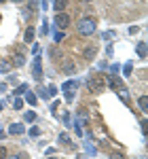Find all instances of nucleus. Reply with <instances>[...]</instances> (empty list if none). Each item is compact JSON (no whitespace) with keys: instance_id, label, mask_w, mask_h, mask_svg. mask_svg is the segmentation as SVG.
Listing matches in <instances>:
<instances>
[{"instance_id":"nucleus-31","label":"nucleus","mask_w":148,"mask_h":159,"mask_svg":"<svg viewBox=\"0 0 148 159\" xmlns=\"http://www.w3.org/2000/svg\"><path fill=\"white\" fill-rule=\"evenodd\" d=\"M45 153H47V157H49V155H53V153H55V148L49 147V148H45Z\"/></svg>"},{"instance_id":"nucleus-37","label":"nucleus","mask_w":148,"mask_h":159,"mask_svg":"<svg viewBox=\"0 0 148 159\" xmlns=\"http://www.w3.org/2000/svg\"><path fill=\"white\" fill-rule=\"evenodd\" d=\"M47 159H57V157H47Z\"/></svg>"},{"instance_id":"nucleus-23","label":"nucleus","mask_w":148,"mask_h":159,"mask_svg":"<svg viewBox=\"0 0 148 159\" xmlns=\"http://www.w3.org/2000/svg\"><path fill=\"white\" fill-rule=\"evenodd\" d=\"M40 32H42V34H45V36H47V34H49V21H47V19H45V21H42V30H40Z\"/></svg>"},{"instance_id":"nucleus-21","label":"nucleus","mask_w":148,"mask_h":159,"mask_svg":"<svg viewBox=\"0 0 148 159\" xmlns=\"http://www.w3.org/2000/svg\"><path fill=\"white\" fill-rule=\"evenodd\" d=\"M131 70H133V66H131V61H129V64H125L123 74H125V76H129V74H131Z\"/></svg>"},{"instance_id":"nucleus-18","label":"nucleus","mask_w":148,"mask_h":159,"mask_svg":"<svg viewBox=\"0 0 148 159\" xmlns=\"http://www.w3.org/2000/svg\"><path fill=\"white\" fill-rule=\"evenodd\" d=\"M13 106H15V108L19 110V108H21V106H24V100L19 98V96H13Z\"/></svg>"},{"instance_id":"nucleus-24","label":"nucleus","mask_w":148,"mask_h":159,"mask_svg":"<svg viewBox=\"0 0 148 159\" xmlns=\"http://www.w3.org/2000/svg\"><path fill=\"white\" fill-rule=\"evenodd\" d=\"M140 125H142V132H144V134H148V123H146V119H142V121H140Z\"/></svg>"},{"instance_id":"nucleus-34","label":"nucleus","mask_w":148,"mask_h":159,"mask_svg":"<svg viewBox=\"0 0 148 159\" xmlns=\"http://www.w3.org/2000/svg\"><path fill=\"white\" fill-rule=\"evenodd\" d=\"M9 159H24L21 155H13V157H9Z\"/></svg>"},{"instance_id":"nucleus-1","label":"nucleus","mask_w":148,"mask_h":159,"mask_svg":"<svg viewBox=\"0 0 148 159\" xmlns=\"http://www.w3.org/2000/svg\"><path fill=\"white\" fill-rule=\"evenodd\" d=\"M95 19H91V17H85V19H81L78 21V34H83V36H89V34H93L95 32Z\"/></svg>"},{"instance_id":"nucleus-4","label":"nucleus","mask_w":148,"mask_h":159,"mask_svg":"<svg viewBox=\"0 0 148 159\" xmlns=\"http://www.w3.org/2000/svg\"><path fill=\"white\" fill-rule=\"evenodd\" d=\"M55 25H57L59 30H68V25H70V15L57 13V15H55Z\"/></svg>"},{"instance_id":"nucleus-22","label":"nucleus","mask_w":148,"mask_h":159,"mask_svg":"<svg viewBox=\"0 0 148 159\" xmlns=\"http://www.w3.org/2000/svg\"><path fill=\"white\" fill-rule=\"evenodd\" d=\"M38 96H40V98H47V96H51V93H49L47 87H40V89H38Z\"/></svg>"},{"instance_id":"nucleus-41","label":"nucleus","mask_w":148,"mask_h":159,"mask_svg":"<svg viewBox=\"0 0 148 159\" xmlns=\"http://www.w3.org/2000/svg\"><path fill=\"white\" fill-rule=\"evenodd\" d=\"M87 2H91V0H87Z\"/></svg>"},{"instance_id":"nucleus-29","label":"nucleus","mask_w":148,"mask_h":159,"mask_svg":"<svg viewBox=\"0 0 148 159\" xmlns=\"http://www.w3.org/2000/svg\"><path fill=\"white\" fill-rule=\"evenodd\" d=\"M63 72H74V66L70 64V66H63Z\"/></svg>"},{"instance_id":"nucleus-35","label":"nucleus","mask_w":148,"mask_h":159,"mask_svg":"<svg viewBox=\"0 0 148 159\" xmlns=\"http://www.w3.org/2000/svg\"><path fill=\"white\" fill-rule=\"evenodd\" d=\"M13 2H24V0H13Z\"/></svg>"},{"instance_id":"nucleus-30","label":"nucleus","mask_w":148,"mask_h":159,"mask_svg":"<svg viewBox=\"0 0 148 159\" xmlns=\"http://www.w3.org/2000/svg\"><path fill=\"white\" fill-rule=\"evenodd\" d=\"M137 30H140V28H136V25H131V28H129V34H137Z\"/></svg>"},{"instance_id":"nucleus-7","label":"nucleus","mask_w":148,"mask_h":159,"mask_svg":"<svg viewBox=\"0 0 148 159\" xmlns=\"http://www.w3.org/2000/svg\"><path fill=\"white\" fill-rule=\"evenodd\" d=\"M104 81H108V85H110L112 89H114V91H116V89H119V87L123 85V81H121V79H119V76H106V79H104Z\"/></svg>"},{"instance_id":"nucleus-25","label":"nucleus","mask_w":148,"mask_h":159,"mask_svg":"<svg viewBox=\"0 0 148 159\" xmlns=\"http://www.w3.org/2000/svg\"><path fill=\"white\" fill-rule=\"evenodd\" d=\"M110 159H125L123 153H110Z\"/></svg>"},{"instance_id":"nucleus-3","label":"nucleus","mask_w":148,"mask_h":159,"mask_svg":"<svg viewBox=\"0 0 148 159\" xmlns=\"http://www.w3.org/2000/svg\"><path fill=\"white\" fill-rule=\"evenodd\" d=\"M87 87H89V89H91L93 93H99V91H102V89L106 87V81H104L102 76H99V79H98V76H91V79L87 81Z\"/></svg>"},{"instance_id":"nucleus-15","label":"nucleus","mask_w":148,"mask_h":159,"mask_svg":"<svg viewBox=\"0 0 148 159\" xmlns=\"http://www.w3.org/2000/svg\"><path fill=\"white\" fill-rule=\"evenodd\" d=\"M9 70H11V61L0 60V72H9Z\"/></svg>"},{"instance_id":"nucleus-9","label":"nucleus","mask_w":148,"mask_h":159,"mask_svg":"<svg viewBox=\"0 0 148 159\" xmlns=\"http://www.w3.org/2000/svg\"><path fill=\"white\" fill-rule=\"evenodd\" d=\"M116 93H119V98L123 100V102H127V100H129V89H127L125 85L119 87V89H116Z\"/></svg>"},{"instance_id":"nucleus-20","label":"nucleus","mask_w":148,"mask_h":159,"mask_svg":"<svg viewBox=\"0 0 148 159\" xmlns=\"http://www.w3.org/2000/svg\"><path fill=\"white\" fill-rule=\"evenodd\" d=\"M40 134H42V129H40V127H36V125H32V127H30V136H34V138H38Z\"/></svg>"},{"instance_id":"nucleus-6","label":"nucleus","mask_w":148,"mask_h":159,"mask_svg":"<svg viewBox=\"0 0 148 159\" xmlns=\"http://www.w3.org/2000/svg\"><path fill=\"white\" fill-rule=\"evenodd\" d=\"M25 129H24V125L21 123H11L9 125V134L11 136H19V134H24Z\"/></svg>"},{"instance_id":"nucleus-17","label":"nucleus","mask_w":148,"mask_h":159,"mask_svg":"<svg viewBox=\"0 0 148 159\" xmlns=\"http://www.w3.org/2000/svg\"><path fill=\"white\" fill-rule=\"evenodd\" d=\"M25 91H28V83H21V85L15 89V96H24Z\"/></svg>"},{"instance_id":"nucleus-33","label":"nucleus","mask_w":148,"mask_h":159,"mask_svg":"<svg viewBox=\"0 0 148 159\" xmlns=\"http://www.w3.org/2000/svg\"><path fill=\"white\" fill-rule=\"evenodd\" d=\"M42 9H45V11L49 9V0H42Z\"/></svg>"},{"instance_id":"nucleus-26","label":"nucleus","mask_w":148,"mask_h":159,"mask_svg":"<svg viewBox=\"0 0 148 159\" xmlns=\"http://www.w3.org/2000/svg\"><path fill=\"white\" fill-rule=\"evenodd\" d=\"M110 70H112V74H119V70H121V66H119V64H112V66H110Z\"/></svg>"},{"instance_id":"nucleus-5","label":"nucleus","mask_w":148,"mask_h":159,"mask_svg":"<svg viewBox=\"0 0 148 159\" xmlns=\"http://www.w3.org/2000/svg\"><path fill=\"white\" fill-rule=\"evenodd\" d=\"M32 72H34V79L36 81H40L42 79V61H40V57H34V61H32Z\"/></svg>"},{"instance_id":"nucleus-2","label":"nucleus","mask_w":148,"mask_h":159,"mask_svg":"<svg viewBox=\"0 0 148 159\" xmlns=\"http://www.w3.org/2000/svg\"><path fill=\"white\" fill-rule=\"evenodd\" d=\"M78 85H81V83H78V81H74V79L63 83V98H66V102H72V100H74V93H76Z\"/></svg>"},{"instance_id":"nucleus-16","label":"nucleus","mask_w":148,"mask_h":159,"mask_svg":"<svg viewBox=\"0 0 148 159\" xmlns=\"http://www.w3.org/2000/svg\"><path fill=\"white\" fill-rule=\"evenodd\" d=\"M24 119H25V121H30V123H34V121H36V112H34V110H28V112L24 115Z\"/></svg>"},{"instance_id":"nucleus-13","label":"nucleus","mask_w":148,"mask_h":159,"mask_svg":"<svg viewBox=\"0 0 148 159\" xmlns=\"http://www.w3.org/2000/svg\"><path fill=\"white\" fill-rule=\"evenodd\" d=\"M137 104H140V108H142V112L146 115V112H148V96H142V98L137 100Z\"/></svg>"},{"instance_id":"nucleus-14","label":"nucleus","mask_w":148,"mask_h":159,"mask_svg":"<svg viewBox=\"0 0 148 159\" xmlns=\"http://www.w3.org/2000/svg\"><path fill=\"white\" fill-rule=\"evenodd\" d=\"M137 55L140 57H146V43H137Z\"/></svg>"},{"instance_id":"nucleus-10","label":"nucleus","mask_w":148,"mask_h":159,"mask_svg":"<svg viewBox=\"0 0 148 159\" xmlns=\"http://www.w3.org/2000/svg\"><path fill=\"white\" fill-rule=\"evenodd\" d=\"M34 34H36V32H34V28H32V25H30V28H25L24 40H25V43H28V45H30V43H32V40H34Z\"/></svg>"},{"instance_id":"nucleus-11","label":"nucleus","mask_w":148,"mask_h":159,"mask_svg":"<svg viewBox=\"0 0 148 159\" xmlns=\"http://www.w3.org/2000/svg\"><path fill=\"white\" fill-rule=\"evenodd\" d=\"M25 102L30 104V106H36V102H38V98H36V93H32L30 89L25 91Z\"/></svg>"},{"instance_id":"nucleus-27","label":"nucleus","mask_w":148,"mask_h":159,"mask_svg":"<svg viewBox=\"0 0 148 159\" xmlns=\"http://www.w3.org/2000/svg\"><path fill=\"white\" fill-rule=\"evenodd\" d=\"M0 159H7V147L0 144Z\"/></svg>"},{"instance_id":"nucleus-40","label":"nucleus","mask_w":148,"mask_h":159,"mask_svg":"<svg viewBox=\"0 0 148 159\" xmlns=\"http://www.w3.org/2000/svg\"><path fill=\"white\" fill-rule=\"evenodd\" d=\"M0 21H2V17H0Z\"/></svg>"},{"instance_id":"nucleus-28","label":"nucleus","mask_w":148,"mask_h":159,"mask_svg":"<svg viewBox=\"0 0 148 159\" xmlns=\"http://www.w3.org/2000/svg\"><path fill=\"white\" fill-rule=\"evenodd\" d=\"M62 119H63V123L68 125V123H70V112H63V117H62Z\"/></svg>"},{"instance_id":"nucleus-32","label":"nucleus","mask_w":148,"mask_h":159,"mask_svg":"<svg viewBox=\"0 0 148 159\" xmlns=\"http://www.w3.org/2000/svg\"><path fill=\"white\" fill-rule=\"evenodd\" d=\"M62 38H63V32H57V34H55V40H57V43H59Z\"/></svg>"},{"instance_id":"nucleus-12","label":"nucleus","mask_w":148,"mask_h":159,"mask_svg":"<svg viewBox=\"0 0 148 159\" xmlns=\"http://www.w3.org/2000/svg\"><path fill=\"white\" fill-rule=\"evenodd\" d=\"M66 4H68V0H55V2H53V9L57 13H62L63 9H66Z\"/></svg>"},{"instance_id":"nucleus-36","label":"nucleus","mask_w":148,"mask_h":159,"mask_svg":"<svg viewBox=\"0 0 148 159\" xmlns=\"http://www.w3.org/2000/svg\"><path fill=\"white\" fill-rule=\"evenodd\" d=\"M2 89H4V85H0V91H2Z\"/></svg>"},{"instance_id":"nucleus-38","label":"nucleus","mask_w":148,"mask_h":159,"mask_svg":"<svg viewBox=\"0 0 148 159\" xmlns=\"http://www.w3.org/2000/svg\"><path fill=\"white\" fill-rule=\"evenodd\" d=\"M0 110H2V102H0Z\"/></svg>"},{"instance_id":"nucleus-39","label":"nucleus","mask_w":148,"mask_h":159,"mask_svg":"<svg viewBox=\"0 0 148 159\" xmlns=\"http://www.w3.org/2000/svg\"><path fill=\"white\" fill-rule=\"evenodd\" d=\"M0 2H7V0H0Z\"/></svg>"},{"instance_id":"nucleus-8","label":"nucleus","mask_w":148,"mask_h":159,"mask_svg":"<svg viewBox=\"0 0 148 159\" xmlns=\"http://www.w3.org/2000/svg\"><path fill=\"white\" fill-rule=\"evenodd\" d=\"M11 61H13L11 66H24V64H25V57L21 55V53H15V55L11 57Z\"/></svg>"},{"instance_id":"nucleus-19","label":"nucleus","mask_w":148,"mask_h":159,"mask_svg":"<svg viewBox=\"0 0 148 159\" xmlns=\"http://www.w3.org/2000/svg\"><path fill=\"white\" fill-rule=\"evenodd\" d=\"M93 55H95V47H93V45H89V47H87V51H85V57H87V60H91Z\"/></svg>"}]
</instances>
